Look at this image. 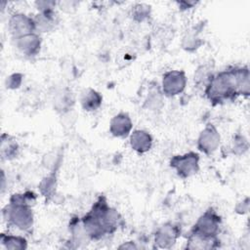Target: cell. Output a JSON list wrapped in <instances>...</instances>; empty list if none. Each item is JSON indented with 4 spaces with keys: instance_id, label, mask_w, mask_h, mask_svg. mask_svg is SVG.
I'll return each instance as SVG.
<instances>
[{
    "instance_id": "6da1fadb",
    "label": "cell",
    "mask_w": 250,
    "mask_h": 250,
    "mask_svg": "<svg viewBox=\"0 0 250 250\" xmlns=\"http://www.w3.org/2000/svg\"><path fill=\"white\" fill-rule=\"evenodd\" d=\"M249 70L247 66H234L211 74L205 84V96L213 104L233 101L238 96H249Z\"/></svg>"
},
{
    "instance_id": "7a4b0ae2",
    "label": "cell",
    "mask_w": 250,
    "mask_h": 250,
    "mask_svg": "<svg viewBox=\"0 0 250 250\" xmlns=\"http://www.w3.org/2000/svg\"><path fill=\"white\" fill-rule=\"evenodd\" d=\"M84 229L90 240H99L113 233L123 224L116 209L110 207L104 195H100L92 208L81 218Z\"/></svg>"
},
{
    "instance_id": "3957f363",
    "label": "cell",
    "mask_w": 250,
    "mask_h": 250,
    "mask_svg": "<svg viewBox=\"0 0 250 250\" xmlns=\"http://www.w3.org/2000/svg\"><path fill=\"white\" fill-rule=\"evenodd\" d=\"M36 195L32 191L15 193L10 197L9 203L3 209V216L7 223L21 230L30 232L34 223L32 204Z\"/></svg>"
},
{
    "instance_id": "277c9868",
    "label": "cell",
    "mask_w": 250,
    "mask_h": 250,
    "mask_svg": "<svg viewBox=\"0 0 250 250\" xmlns=\"http://www.w3.org/2000/svg\"><path fill=\"white\" fill-rule=\"evenodd\" d=\"M221 223V217L213 208H209L197 219L188 234L205 239L218 238Z\"/></svg>"
},
{
    "instance_id": "5b68a950",
    "label": "cell",
    "mask_w": 250,
    "mask_h": 250,
    "mask_svg": "<svg viewBox=\"0 0 250 250\" xmlns=\"http://www.w3.org/2000/svg\"><path fill=\"white\" fill-rule=\"evenodd\" d=\"M199 154L194 151L183 155H175L170 160V166L183 179L188 178L199 171Z\"/></svg>"
},
{
    "instance_id": "8992f818",
    "label": "cell",
    "mask_w": 250,
    "mask_h": 250,
    "mask_svg": "<svg viewBox=\"0 0 250 250\" xmlns=\"http://www.w3.org/2000/svg\"><path fill=\"white\" fill-rule=\"evenodd\" d=\"M187 85L186 73L183 70H169L162 78V93L167 97H174L181 94Z\"/></svg>"
},
{
    "instance_id": "52a82bcc",
    "label": "cell",
    "mask_w": 250,
    "mask_h": 250,
    "mask_svg": "<svg viewBox=\"0 0 250 250\" xmlns=\"http://www.w3.org/2000/svg\"><path fill=\"white\" fill-rule=\"evenodd\" d=\"M181 235V229L171 222L159 227L154 233V244L158 248H171Z\"/></svg>"
},
{
    "instance_id": "ba28073f",
    "label": "cell",
    "mask_w": 250,
    "mask_h": 250,
    "mask_svg": "<svg viewBox=\"0 0 250 250\" xmlns=\"http://www.w3.org/2000/svg\"><path fill=\"white\" fill-rule=\"evenodd\" d=\"M8 26L13 38L36 32L34 19L21 13H17L11 16Z\"/></svg>"
},
{
    "instance_id": "9c48e42d",
    "label": "cell",
    "mask_w": 250,
    "mask_h": 250,
    "mask_svg": "<svg viewBox=\"0 0 250 250\" xmlns=\"http://www.w3.org/2000/svg\"><path fill=\"white\" fill-rule=\"evenodd\" d=\"M220 141L221 137L216 127L212 124H208L198 136L197 148L204 154L210 155L219 147Z\"/></svg>"
},
{
    "instance_id": "30bf717a",
    "label": "cell",
    "mask_w": 250,
    "mask_h": 250,
    "mask_svg": "<svg viewBox=\"0 0 250 250\" xmlns=\"http://www.w3.org/2000/svg\"><path fill=\"white\" fill-rule=\"evenodd\" d=\"M14 40L18 50L26 57H34L40 52L42 41L36 32L14 38Z\"/></svg>"
},
{
    "instance_id": "8fae6325",
    "label": "cell",
    "mask_w": 250,
    "mask_h": 250,
    "mask_svg": "<svg viewBox=\"0 0 250 250\" xmlns=\"http://www.w3.org/2000/svg\"><path fill=\"white\" fill-rule=\"evenodd\" d=\"M132 127L133 124L130 116L124 112H120L113 116L109 123L110 133L117 138L127 137L130 134Z\"/></svg>"
},
{
    "instance_id": "7c38bea8",
    "label": "cell",
    "mask_w": 250,
    "mask_h": 250,
    "mask_svg": "<svg viewBox=\"0 0 250 250\" xmlns=\"http://www.w3.org/2000/svg\"><path fill=\"white\" fill-rule=\"evenodd\" d=\"M130 145L135 151L145 153L151 148L152 138L145 130H135L130 135Z\"/></svg>"
},
{
    "instance_id": "4fadbf2b",
    "label": "cell",
    "mask_w": 250,
    "mask_h": 250,
    "mask_svg": "<svg viewBox=\"0 0 250 250\" xmlns=\"http://www.w3.org/2000/svg\"><path fill=\"white\" fill-rule=\"evenodd\" d=\"M80 101H81V105L84 110L94 111L101 106L103 97L96 90H94L92 88H88L83 91Z\"/></svg>"
},
{
    "instance_id": "5bb4252c",
    "label": "cell",
    "mask_w": 250,
    "mask_h": 250,
    "mask_svg": "<svg viewBox=\"0 0 250 250\" xmlns=\"http://www.w3.org/2000/svg\"><path fill=\"white\" fill-rule=\"evenodd\" d=\"M0 153L2 158L6 160H11L17 157L19 153V145L16 140L7 134H3L1 136Z\"/></svg>"
},
{
    "instance_id": "9a60e30c",
    "label": "cell",
    "mask_w": 250,
    "mask_h": 250,
    "mask_svg": "<svg viewBox=\"0 0 250 250\" xmlns=\"http://www.w3.org/2000/svg\"><path fill=\"white\" fill-rule=\"evenodd\" d=\"M69 230L71 233V241L72 243H75L77 246L90 240L89 236L87 235L84 229L81 219L79 220V218H73L70 220Z\"/></svg>"
},
{
    "instance_id": "2e32d148",
    "label": "cell",
    "mask_w": 250,
    "mask_h": 250,
    "mask_svg": "<svg viewBox=\"0 0 250 250\" xmlns=\"http://www.w3.org/2000/svg\"><path fill=\"white\" fill-rule=\"evenodd\" d=\"M33 19L36 26V31L39 30L41 32H47L55 27L56 15L54 11L39 13Z\"/></svg>"
},
{
    "instance_id": "e0dca14e",
    "label": "cell",
    "mask_w": 250,
    "mask_h": 250,
    "mask_svg": "<svg viewBox=\"0 0 250 250\" xmlns=\"http://www.w3.org/2000/svg\"><path fill=\"white\" fill-rule=\"evenodd\" d=\"M219 242L220 241L218 238L205 239L192 234H188L186 248L187 249H213L219 246Z\"/></svg>"
},
{
    "instance_id": "ac0fdd59",
    "label": "cell",
    "mask_w": 250,
    "mask_h": 250,
    "mask_svg": "<svg viewBox=\"0 0 250 250\" xmlns=\"http://www.w3.org/2000/svg\"><path fill=\"white\" fill-rule=\"evenodd\" d=\"M1 244L8 250L26 249L27 241L23 236L13 234H1Z\"/></svg>"
},
{
    "instance_id": "d6986e66",
    "label": "cell",
    "mask_w": 250,
    "mask_h": 250,
    "mask_svg": "<svg viewBox=\"0 0 250 250\" xmlns=\"http://www.w3.org/2000/svg\"><path fill=\"white\" fill-rule=\"evenodd\" d=\"M73 103L74 102H73L71 92H69V91L65 92V90H63L61 93H59L57 95V97L55 98L54 106L57 111L63 113L65 111H68L71 108Z\"/></svg>"
},
{
    "instance_id": "ffe728a7",
    "label": "cell",
    "mask_w": 250,
    "mask_h": 250,
    "mask_svg": "<svg viewBox=\"0 0 250 250\" xmlns=\"http://www.w3.org/2000/svg\"><path fill=\"white\" fill-rule=\"evenodd\" d=\"M56 184L57 178L55 173L50 174L41 181L39 185V189L41 194L46 197V199H50L54 196V193L56 192Z\"/></svg>"
},
{
    "instance_id": "44dd1931",
    "label": "cell",
    "mask_w": 250,
    "mask_h": 250,
    "mask_svg": "<svg viewBox=\"0 0 250 250\" xmlns=\"http://www.w3.org/2000/svg\"><path fill=\"white\" fill-rule=\"evenodd\" d=\"M202 43V40L198 37L196 32H189L183 38L182 46L186 51L191 52L199 48Z\"/></svg>"
},
{
    "instance_id": "7402d4cb",
    "label": "cell",
    "mask_w": 250,
    "mask_h": 250,
    "mask_svg": "<svg viewBox=\"0 0 250 250\" xmlns=\"http://www.w3.org/2000/svg\"><path fill=\"white\" fill-rule=\"evenodd\" d=\"M248 148V143L243 136L237 135L234 137L232 142V151L235 154H242Z\"/></svg>"
},
{
    "instance_id": "603a6c76",
    "label": "cell",
    "mask_w": 250,
    "mask_h": 250,
    "mask_svg": "<svg viewBox=\"0 0 250 250\" xmlns=\"http://www.w3.org/2000/svg\"><path fill=\"white\" fill-rule=\"evenodd\" d=\"M150 7L145 4H138L133 8V17L136 21H142L145 19L147 18V16L149 15V9Z\"/></svg>"
},
{
    "instance_id": "cb8c5ba5",
    "label": "cell",
    "mask_w": 250,
    "mask_h": 250,
    "mask_svg": "<svg viewBox=\"0 0 250 250\" xmlns=\"http://www.w3.org/2000/svg\"><path fill=\"white\" fill-rule=\"evenodd\" d=\"M22 82V74L21 73H13L6 79V87L8 89H18Z\"/></svg>"
},
{
    "instance_id": "d4e9b609",
    "label": "cell",
    "mask_w": 250,
    "mask_h": 250,
    "mask_svg": "<svg viewBox=\"0 0 250 250\" xmlns=\"http://www.w3.org/2000/svg\"><path fill=\"white\" fill-rule=\"evenodd\" d=\"M35 5L40 13L52 12V11H54L56 2H54V1H37L35 3Z\"/></svg>"
},
{
    "instance_id": "484cf974",
    "label": "cell",
    "mask_w": 250,
    "mask_h": 250,
    "mask_svg": "<svg viewBox=\"0 0 250 250\" xmlns=\"http://www.w3.org/2000/svg\"><path fill=\"white\" fill-rule=\"evenodd\" d=\"M160 93L157 91L156 93L153 92V93H150L149 97H148V100H147V103H148V105L149 106H152V107H155L157 106V104L161 102V99H160Z\"/></svg>"
},
{
    "instance_id": "4316f807",
    "label": "cell",
    "mask_w": 250,
    "mask_h": 250,
    "mask_svg": "<svg viewBox=\"0 0 250 250\" xmlns=\"http://www.w3.org/2000/svg\"><path fill=\"white\" fill-rule=\"evenodd\" d=\"M236 212L239 214H244L248 211V199H246L245 201H242L240 203L237 204L236 208H235Z\"/></svg>"
},
{
    "instance_id": "83f0119b",
    "label": "cell",
    "mask_w": 250,
    "mask_h": 250,
    "mask_svg": "<svg viewBox=\"0 0 250 250\" xmlns=\"http://www.w3.org/2000/svg\"><path fill=\"white\" fill-rule=\"evenodd\" d=\"M119 249H136L137 245L133 242V241H127L123 244H121L120 246H118Z\"/></svg>"
}]
</instances>
